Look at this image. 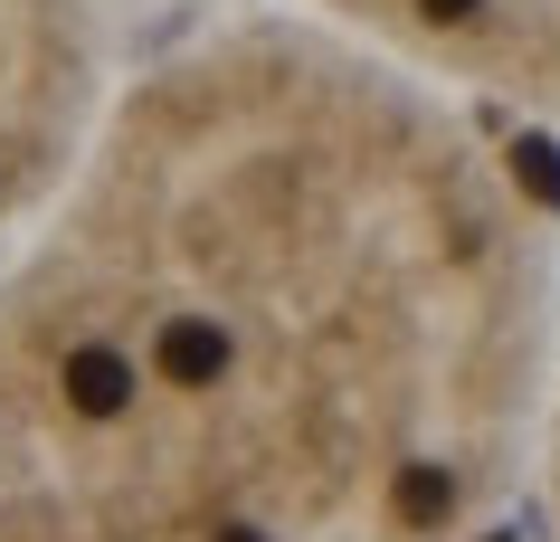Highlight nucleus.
<instances>
[{"label": "nucleus", "instance_id": "3", "mask_svg": "<svg viewBox=\"0 0 560 542\" xmlns=\"http://www.w3.org/2000/svg\"><path fill=\"white\" fill-rule=\"evenodd\" d=\"M115 95L105 0H0V239L48 200Z\"/></svg>", "mask_w": 560, "mask_h": 542}, {"label": "nucleus", "instance_id": "1", "mask_svg": "<svg viewBox=\"0 0 560 542\" xmlns=\"http://www.w3.org/2000/svg\"><path fill=\"white\" fill-rule=\"evenodd\" d=\"M551 304L466 105L324 20L209 30L0 239V542H494Z\"/></svg>", "mask_w": 560, "mask_h": 542}, {"label": "nucleus", "instance_id": "2", "mask_svg": "<svg viewBox=\"0 0 560 542\" xmlns=\"http://www.w3.org/2000/svg\"><path fill=\"white\" fill-rule=\"evenodd\" d=\"M314 20L446 105H513L560 124V0H314Z\"/></svg>", "mask_w": 560, "mask_h": 542}, {"label": "nucleus", "instance_id": "4", "mask_svg": "<svg viewBox=\"0 0 560 542\" xmlns=\"http://www.w3.org/2000/svg\"><path fill=\"white\" fill-rule=\"evenodd\" d=\"M532 495H541V542H560V304H551V361H541V428H532Z\"/></svg>", "mask_w": 560, "mask_h": 542}]
</instances>
